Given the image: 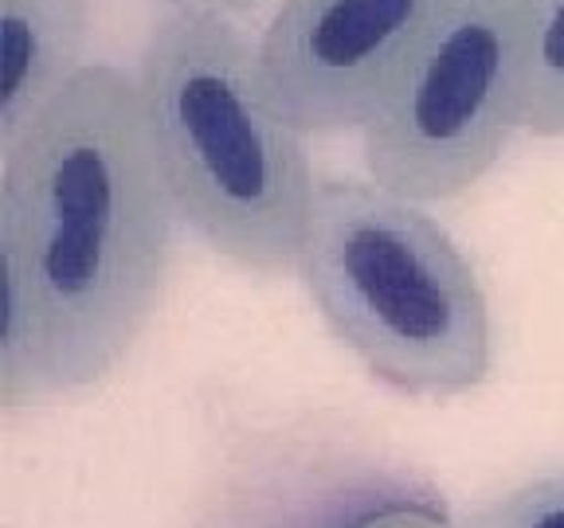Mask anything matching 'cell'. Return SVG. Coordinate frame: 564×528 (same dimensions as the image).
<instances>
[{
  "instance_id": "8fae6325",
  "label": "cell",
  "mask_w": 564,
  "mask_h": 528,
  "mask_svg": "<svg viewBox=\"0 0 564 528\" xmlns=\"http://www.w3.org/2000/svg\"><path fill=\"white\" fill-rule=\"evenodd\" d=\"M169 12H224V16H239V12L259 9L263 0H161Z\"/></svg>"
},
{
  "instance_id": "5b68a950",
  "label": "cell",
  "mask_w": 564,
  "mask_h": 528,
  "mask_svg": "<svg viewBox=\"0 0 564 528\" xmlns=\"http://www.w3.org/2000/svg\"><path fill=\"white\" fill-rule=\"evenodd\" d=\"M451 0H282L259 35L271 106L299 133L365 130Z\"/></svg>"
},
{
  "instance_id": "9c48e42d",
  "label": "cell",
  "mask_w": 564,
  "mask_h": 528,
  "mask_svg": "<svg viewBox=\"0 0 564 528\" xmlns=\"http://www.w3.org/2000/svg\"><path fill=\"white\" fill-rule=\"evenodd\" d=\"M463 528H564V470L529 477L494 497Z\"/></svg>"
},
{
  "instance_id": "30bf717a",
  "label": "cell",
  "mask_w": 564,
  "mask_h": 528,
  "mask_svg": "<svg viewBox=\"0 0 564 528\" xmlns=\"http://www.w3.org/2000/svg\"><path fill=\"white\" fill-rule=\"evenodd\" d=\"M357 528H463L447 517V513L432 509V505H388V509L365 517Z\"/></svg>"
},
{
  "instance_id": "277c9868",
  "label": "cell",
  "mask_w": 564,
  "mask_h": 528,
  "mask_svg": "<svg viewBox=\"0 0 564 528\" xmlns=\"http://www.w3.org/2000/svg\"><path fill=\"white\" fill-rule=\"evenodd\" d=\"M541 0H451L400 87L361 130L369 180L415 204L478 185L525 130Z\"/></svg>"
},
{
  "instance_id": "7a4b0ae2",
  "label": "cell",
  "mask_w": 564,
  "mask_h": 528,
  "mask_svg": "<svg viewBox=\"0 0 564 528\" xmlns=\"http://www.w3.org/2000/svg\"><path fill=\"white\" fill-rule=\"evenodd\" d=\"M133 70L181 223L247 271L299 263L317 180L306 133L267 98L259 40L224 12H165Z\"/></svg>"
},
{
  "instance_id": "8992f818",
  "label": "cell",
  "mask_w": 564,
  "mask_h": 528,
  "mask_svg": "<svg viewBox=\"0 0 564 528\" xmlns=\"http://www.w3.org/2000/svg\"><path fill=\"white\" fill-rule=\"evenodd\" d=\"M90 0H0V153L90 67Z\"/></svg>"
},
{
  "instance_id": "6da1fadb",
  "label": "cell",
  "mask_w": 564,
  "mask_h": 528,
  "mask_svg": "<svg viewBox=\"0 0 564 528\" xmlns=\"http://www.w3.org/2000/svg\"><path fill=\"white\" fill-rule=\"evenodd\" d=\"M176 223L138 70L90 63L0 153V228L47 301L63 392L115 372L150 326Z\"/></svg>"
},
{
  "instance_id": "3957f363",
  "label": "cell",
  "mask_w": 564,
  "mask_h": 528,
  "mask_svg": "<svg viewBox=\"0 0 564 528\" xmlns=\"http://www.w3.org/2000/svg\"><path fill=\"white\" fill-rule=\"evenodd\" d=\"M326 329L404 396H463L494 369L490 301L427 208L377 180H317L294 263Z\"/></svg>"
},
{
  "instance_id": "ba28073f",
  "label": "cell",
  "mask_w": 564,
  "mask_h": 528,
  "mask_svg": "<svg viewBox=\"0 0 564 528\" xmlns=\"http://www.w3.org/2000/svg\"><path fill=\"white\" fill-rule=\"evenodd\" d=\"M525 130L538 138H564V0H541L538 67Z\"/></svg>"
},
{
  "instance_id": "52a82bcc",
  "label": "cell",
  "mask_w": 564,
  "mask_h": 528,
  "mask_svg": "<svg viewBox=\"0 0 564 528\" xmlns=\"http://www.w3.org/2000/svg\"><path fill=\"white\" fill-rule=\"evenodd\" d=\"M59 392L52 314L17 235L0 228V404L24 407Z\"/></svg>"
}]
</instances>
